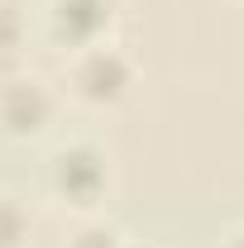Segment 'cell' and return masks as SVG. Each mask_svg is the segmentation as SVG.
Returning <instances> with one entry per match:
<instances>
[{
	"instance_id": "8992f818",
	"label": "cell",
	"mask_w": 244,
	"mask_h": 248,
	"mask_svg": "<svg viewBox=\"0 0 244 248\" xmlns=\"http://www.w3.org/2000/svg\"><path fill=\"white\" fill-rule=\"evenodd\" d=\"M29 205L19 201V196H10V191H0V248H24L29 244Z\"/></svg>"
},
{
	"instance_id": "277c9868",
	"label": "cell",
	"mask_w": 244,
	"mask_h": 248,
	"mask_svg": "<svg viewBox=\"0 0 244 248\" xmlns=\"http://www.w3.org/2000/svg\"><path fill=\"white\" fill-rule=\"evenodd\" d=\"M120 0H48L43 5V33L58 43L62 53L87 48L96 38H110Z\"/></svg>"
},
{
	"instance_id": "9c48e42d",
	"label": "cell",
	"mask_w": 244,
	"mask_h": 248,
	"mask_svg": "<svg viewBox=\"0 0 244 248\" xmlns=\"http://www.w3.org/2000/svg\"><path fill=\"white\" fill-rule=\"evenodd\" d=\"M124 248H134V244H124ZM144 248H149V244H144Z\"/></svg>"
},
{
	"instance_id": "6da1fadb",
	"label": "cell",
	"mask_w": 244,
	"mask_h": 248,
	"mask_svg": "<svg viewBox=\"0 0 244 248\" xmlns=\"http://www.w3.org/2000/svg\"><path fill=\"white\" fill-rule=\"evenodd\" d=\"M134 77H139V67L115 38H96L87 48L67 53V95L91 105V110L120 105L134 91Z\"/></svg>"
},
{
	"instance_id": "7a4b0ae2",
	"label": "cell",
	"mask_w": 244,
	"mask_h": 248,
	"mask_svg": "<svg viewBox=\"0 0 244 248\" xmlns=\"http://www.w3.org/2000/svg\"><path fill=\"white\" fill-rule=\"evenodd\" d=\"M48 186L62 205L91 215L110 191V153L91 139H67L48 157Z\"/></svg>"
},
{
	"instance_id": "3957f363",
	"label": "cell",
	"mask_w": 244,
	"mask_h": 248,
	"mask_svg": "<svg viewBox=\"0 0 244 248\" xmlns=\"http://www.w3.org/2000/svg\"><path fill=\"white\" fill-rule=\"evenodd\" d=\"M58 115V95L34 72H5L0 77V134L10 139H38Z\"/></svg>"
},
{
	"instance_id": "ba28073f",
	"label": "cell",
	"mask_w": 244,
	"mask_h": 248,
	"mask_svg": "<svg viewBox=\"0 0 244 248\" xmlns=\"http://www.w3.org/2000/svg\"><path fill=\"white\" fill-rule=\"evenodd\" d=\"M220 248H244V219L225 229V239H220Z\"/></svg>"
},
{
	"instance_id": "52a82bcc",
	"label": "cell",
	"mask_w": 244,
	"mask_h": 248,
	"mask_svg": "<svg viewBox=\"0 0 244 248\" xmlns=\"http://www.w3.org/2000/svg\"><path fill=\"white\" fill-rule=\"evenodd\" d=\"M67 248H124V234L101 215H87L77 224V234L67 239Z\"/></svg>"
},
{
	"instance_id": "5b68a950",
	"label": "cell",
	"mask_w": 244,
	"mask_h": 248,
	"mask_svg": "<svg viewBox=\"0 0 244 248\" xmlns=\"http://www.w3.org/2000/svg\"><path fill=\"white\" fill-rule=\"evenodd\" d=\"M24 43H29V19H24V10H19L15 0H0V67L15 72Z\"/></svg>"
}]
</instances>
